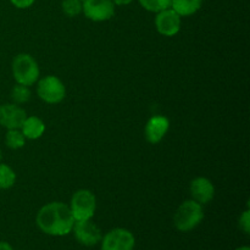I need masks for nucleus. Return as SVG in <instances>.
Here are the masks:
<instances>
[{
	"mask_svg": "<svg viewBox=\"0 0 250 250\" xmlns=\"http://www.w3.org/2000/svg\"><path fill=\"white\" fill-rule=\"evenodd\" d=\"M36 224L43 233L62 237L72 232L75 219L68 205L61 202H53L41 208L37 214Z\"/></svg>",
	"mask_w": 250,
	"mask_h": 250,
	"instance_id": "f257e3e1",
	"label": "nucleus"
},
{
	"mask_svg": "<svg viewBox=\"0 0 250 250\" xmlns=\"http://www.w3.org/2000/svg\"><path fill=\"white\" fill-rule=\"evenodd\" d=\"M204 219L202 204L195 200H186L178 207L173 216V224L180 232H189L194 229Z\"/></svg>",
	"mask_w": 250,
	"mask_h": 250,
	"instance_id": "f03ea898",
	"label": "nucleus"
},
{
	"mask_svg": "<svg viewBox=\"0 0 250 250\" xmlns=\"http://www.w3.org/2000/svg\"><path fill=\"white\" fill-rule=\"evenodd\" d=\"M12 75L20 84L29 87L39 77V66L29 54H19L12 61Z\"/></svg>",
	"mask_w": 250,
	"mask_h": 250,
	"instance_id": "7ed1b4c3",
	"label": "nucleus"
},
{
	"mask_svg": "<svg viewBox=\"0 0 250 250\" xmlns=\"http://www.w3.org/2000/svg\"><path fill=\"white\" fill-rule=\"evenodd\" d=\"M68 207L75 221L92 220L97 209V199L90 190L80 189L73 193Z\"/></svg>",
	"mask_w": 250,
	"mask_h": 250,
	"instance_id": "20e7f679",
	"label": "nucleus"
},
{
	"mask_svg": "<svg viewBox=\"0 0 250 250\" xmlns=\"http://www.w3.org/2000/svg\"><path fill=\"white\" fill-rule=\"evenodd\" d=\"M37 93L43 102L48 104H58L65 98L66 89L60 78L55 76H46L39 81Z\"/></svg>",
	"mask_w": 250,
	"mask_h": 250,
	"instance_id": "39448f33",
	"label": "nucleus"
},
{
	"mask_svg": "<svg viewBox=\"0 0 250 250\" xmlns=\"http://www.w3.org/2000/svg\"><path fill=\"white\" fill-rule=\"evenodd\" d=\"M102 250H133L136 238L126 229H114L107 232L100 241Z\"/></svg>",
	"mask_w": 250,
	"mask_h": 250,
	"instance_id": "423d86ee",
	"label": "nucleus"
},
{
	"mask_svg": "<svg viewBox=\"0 0 250 250\" xmlns=\"http://www.w3.org/2000/svg\"><path fill=\"white\" fill-rule=\"evenodd\" d=\"M82 11L94 22L107 21L115 15V4L112 0H83Z\"/></svg>",
	"mask_w": 250,
	"mask_h": 250,
	"instance_id": "0eeeda50",
	"label": "nucleus"
},
{
	"mask_svg": "<svg viewBox=\"0 0 250 250\" xmlns=\"http://www.w3.org/2000/svg\"><path fill=\"white\" fill-rule=\"evenodd\" d=\"M72 232L78 243L84 247L97 246L98 243H100L103 238L102 231H100L99 227L92 220L75 221Z\"/></svg>",
	"mask_w": 250,
	"mask_h": 250,
	"instance_id": "6e6552de",
	"label": "nucleus"
},
{
	"mask_svg": "<svg viewBox=\"0 0 250 250\" xmlns=\"http://www.w3.org/2000/svg\"><path fill=\"white\" fill-rule=\"evenodd\" d=\"M155 26L160 34L165 37H173L181 29V16L171 7L156 12Z\"/></svg>",
	"mask_w": 250,
	"mask_h": 250,
	"instance_id": "1a4fd4ad",
	"label": "nucleus"
},
{
	"mask_svg": "<svg viewBox=\"0 0 250 250\" xmlns=\"http://www.w3.org/2000/svg\"><path fill=\"white\" fill-rule=\"evenodd\" d=\"M27 114L16 104L0 105V125L7 129H20Z\"/></svg>",
	"mask_w": 250,
	"mask_h": 250,
	"instance_id": "9d476101",
	"label": "nucleus"
},
{
	"mask_svg": "<svg viewBox=\"0 0 250 250\" xmlns=\"http://www.w3.org/2000/svg\"><path fill=\"white\" fill-rule=\"evenodd\" d=\"M190 194L193 200L199 204H208L215 195V188L211 181L205 177H197L190 183Z\"/></svg>",
	"mask_w": 250,
	"mask_h": 250,
	"instance_id": "9b49d317",
	"label": "nucleus"
},
{
	"mask_svg": "<svg viewBox=\"0 0 250 250\" xmlns=\"http://www.w3.org/2000/svg\"><path fill=\"white\" fill-rule=\"evenodd\" d=\"M170 127V121L165 116H153L146 126V138L149 143L156 144L165 137Z\"/></svg>",
	"mask_w": 250,
	"mask_h": 250,
	"instance_id": "f8f14e48",
	"label": "nucleus"
},
{
	"mask_svg": "<svg viewBox=\"0 0 250 250\" xmlns=\"http://www.w3.org/2000/svg\"><path fill=\"white\" fill-rule=\"evenodd\" d=\"M20 129L26 139H38L43 136L45 131V125L39 117L27 116Z\"/></svg>",
	"mask_w": 250,
	"mask_h": 250,
	"instance_id": "ddd939ff",
	"label": "nucleus"
},
{
	"mask_svg": "<svg viewBox=\"0 0 250 250\" xmlns=\"http://www.w3.org/2000/svg\"><path fill=\"white\" fill-rule=\"evenodd\" d=\"M203 0H172L171 9L175 10L181 17L190 16L202 7Z\"/></svg>",
	"mask_w": 250,
	"mask_h": 250,
	"instance_id": "4468645a",
	"label": "nucleus"
},
{
	"mask_svg": "<svg viewBox=\"0 0 250 250\" xmlns=\"http://www.w3.org/2000/svg\"><path fill=\"white\" fill-rule=\"evenodd\" d=\"M16 182V173L10 166L0 164V189H9Z\"/></svg>",
	"mask_w": 250,
	"mask_h": 250,
	"instance_id": "2eb2a0df",
	"label": "nucleus"
},
{
	"mask_svg": "<svg viewBox=\"0 0 250 250\" xmlns=\"http://www.w3.org/2000/svg\"><path fill=\"white\" fill-rule=\"evenodd\" d=\"M5 143L10 149H20L26 143V138L21 129H9L5 137Z\"/></svg>",
	"mask_w": 250,
	"mask_h": 250,
	"instance_id": "dca6fc26",
	"label": "nucleus"
},
{
	"mask_svg": "<svg viewBox=\"0 0 250 250\" xmlns=\"http://www.w3.org/2000/svg\"><path fill=\"white\" fill-rule=\"evenodd\" d=\"M11 98L15 104H23V103L28 102L29 98H31V90L27 85L17 83L11 90Z\"/></svg>",
	"mask_w": 250,
	"mask_h": 250,
	"instance_id": "f3484780",
	"label": "nucleus"
},
{
	"mask_svg": "<svg viewBox=\"0 0 250 250\" xmlns=\"http://www.w3.org/2000/svg\"><path fill=\"white\" fill-rule=\"evenodd\" d=\"M172 0H139V4L150 12H159L171 7Z\"/></svg>",
	"mask_w": 250,
	"mask_h": 250,
	"instance_id": "a211bd4d",
	"label": "nucleus"
},
{
	"mask_svg": "<svg viewBox=\"0 0 250 250\" xmlns=\"http://www.w3.org/2000/svg\"><path fill=\"white\" fill-rule=\"evenodd\" d=\"M82 0H62V11L67 16L75 17L82 12Z\"/></svg>",
	"mask_w": 250,
	"mask_h": 250,
	"instance_id": "6ab92c4d",
	"label": "nucleus"
},
{
	"mask_svg": "<svg viewBox=\"0 0 250 250\" xmlns=\"http://www.w3.org/2000/svg\"><path fill=\"white\" fill-rule=\"evenodd\" d=\"M239 227L246 234L250 233V210L247 209L239 217Z\"/></svg>",
	"mask_w": 250,
	"mask_h": 250,
	"instance_id": "aec40b11",
	"label": "nucleus"
},
{
	"mask_svg": "<svg viewBox=\"0 0 250 250\" xmlns=\"http://www.w3.org/2000/svg\"><path fill=\"white\" fill-rule=\"evenodd\" d=\"M10 1L17 9H27V7L32 6L36 0H10Z\"/></svg>",
	"mask_w": 250,
	"mask_h": 250,
	"instance_id": "412c9836",
	"label": "nucleus"
},
{
	"mask_svg": "<svg viewBox=\"0 0 250 250\" xmlns=\"http://www.w3.org/2000/svg\"><path fill=\"white\" fill-rule=\"evenodd\" d=\"M0 250H14V248L7 242H0Z\"/></svg>",
	"mask_w": 250,
	"mask_h": 250,
	"instance_id": "4be33fe9",
	"label": "nucleus"
},
{
	"mask_svg": "<svg viewBox=\"0 0 250 250\" xmlns=\"http://www.w3.org/2000/svg\"><path fill=\"white\" fill-rule=\"evenodd\" d=\"M132 1H133V0H112V2H114L115 5H128L131 4Z\"/></svg>",
	"mask_w": 250,
	"mask_h": 250,
	"instance_id": "5701e85b",
	"label": "nucleus"
},
{
	"mask_svg": "<svg viewBox=\"0 0 250 250\" xmlns=\"http://www.w3.org/2000/svg\"><path fill=\"white\" fill-rule=\"evenodd\" d=\"M236 250H250V248L248 246H244V247H239V248H237Z\"/></svg>",
	"mask_w": 250,
	"mask_h": 250,
	"instance_id": "b1692460",
	"label": "nucleus"
},
{
	"mask_svg": "<svg viewBox=\"0 0 250 250\" xmlns=\"http://www.w3.org/2000/svg\"><path fill=\"white\" fill-rule=\"evenodd\" d=\"M1 158H2V154H1V150H0V161H1Z\"/></svg>",
	"mask_w": 250,
	"mask_h": 250,
	"instance_id": "393cba45",
	"label": "nucleus"
},
{
	"mask_svg": "<svg viewBox=\"0 0 250 250\" xmlns=\"http://www.w3.org/2000/svg\"><path fill=\"white\" fill-rule=\"evenodd\" d=\"M82 1H83V0H82Z\"/></svg>",
	"mask_w": 250,
	"mask_h": 250,
	"instance_id": "a878e982",
	"label": "nucleus"
}]
</instances>
